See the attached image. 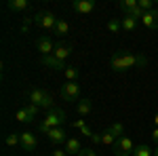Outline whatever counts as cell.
Returning a JSON list of instances; mask_svg holds the SVG:
<instances>
[{"instance_id": "33", "label": "cell", "mask_w": 158, "mask_h": 156, "mask_svg": "<svg viewBox=\"0 0 158 156\" xmlns=\"http://www.w3.org/2000/svg\"><path fill=\"white\" fill-rule=\"evenodd\" d=\"M85 124H86V122H85L82 118H80V120H76V122H74V127H76V129H82Z\"/></svg>"}, {"instance_id": "18", "label": "cell", "mask_w": 158, "mask_h": 156, "mask_svg": "<svg viewBox=\"0 0 158 156\" xmlns=\"http://www.w3.org/2000/svg\"><path fill=\"white\" fill-rule=\"evenodd\" d=\"M6 6H9L11 11H27V9H30V2H27V0H9Z\"/></svg>"}, {"instance_id": "11", "label": "cell", "mask_w": 158, "mask_h": 156, "mask_svg": "<svg viewBox=\"0 0 158 156\" xmlns=\"http://www.w3.org/2000/svg\"><path fill=\"white\" fill-rule=\"evenodd\" d=\"M141 23L146 25L148 30H158V9L143 13V17H141Z\"/></svg>"}, {"instance_id": "19", "label": "cell", "mask_w": 158, "mask_h": 156, "mask_svg": "<svg viewBox=\"0 0 158 156\" xmlns=\"http://www.w3.org/2000/svg\"><path fill=\"white\" fill-rule=\"evenodd\" d=\"M63 76H65V80H68V82H78L80 70H78V68H74V65H68V68H65V72H63Z\"/></svg>"}, {"instance_id": "29", "label": "cell", "mask_w": 158, "mask_h": 156, "mask_svg": "<svg viewBox=\"0 0 158 156\" xmlns=\"http://www.w3.org/2000/svg\"><path fill=\"white\" fill-rule=\"evenodd\" d=\"M51 156H68V152H65V148H55L51 152Z\"/></svg>"}, {"instance_id": "3", "label": "cell", "mask_w": 158, "mask_h": 156, "mask_svg": "<svg viewBox=\"0 0 158 156\" xmlns=\"http://www.w3.org/2000/svg\"><path fill=\"white\" fill-rule=\"evenodd\" d=\"M30 103L44 110H53V95L47 93L44 89H32L30 91Z\"/></svg>"}, {"instance_id": "13", "label": "cell", "mask_w": 158, "mask_h": 156, "mask_svg": "<svg viewBox=\"0 0 158 156\" xmlns=\"http://www.w3.org/2000/svg\"><path fill=\"white\" fill-rule=\"evenodd\" d=\"M70 55H72V47H68V44H63V42H59V44L55 47V51H53V57H57V59H61V61H65Z\"/></svg>"}, {"instance_id": "28", "label": "cell", "mask_w": 158, "mask_h": 156, "mask_svg": "<svg viewBox=\"0 0 158 156\" xmlns=\"http://www.w3.org/2000/svg\"><path fill=\"white\" fill-rule=\"evenodd\" d=\"M25 110H27L30 118L34 120V118H36V114H38V110H40V108H38V106H34V103H30V106H25Z\"/></svg>"}, {"instance_id": "17", "label": "cell", "mask_w": 158, "mask_h": 156, "mask_svg": "<svg viewBox=\"0 0 158 156\" xmlns=\"http://www.w3.org/2000/svg\"><path fill=\"white\" fill-rule=\"evenodd\" d=\"M120 23H122V32H133L135 27H137V23H139V19H133L129 15H122Z\"/></svg>"}, {"instance_id": "24", "label": "cell", "mask_w": 158, "mask_h": 156, "mask_svg": "<svg viewBox=\"0 0 158 156\" xmlns=\"http://www.w3.org/2000/svg\"><path fill=\"white\" fill-rule=\"evenodd\" d=\"M133 156H154V152H152L148 145H137L135 152H133Z\"/></svg>"}, {"instance_id": "22", "label": "cell", "mask_w": 158, "mask_h": 156, "mask_svg": "<svg viewBox=\"0 0 158 156\" xmlns=\"http://www.w3.org/2000/svg\"><path fill=\"white\" fill-rule=\"evenodd\" d=\"M6 145H11V148H15V145H21V135L19 133H11V135H6Z\"/></svg>"}, {"instance_id": "23", "label": "cell", "mask_w": 158, "mask_h": 156, "mask_svg": "<svg viewBox=\"0 0 158 156\" xmlns=\"http://www.w3.org/2000/svg\"><path fill=\"white\" fill-rule=\"evenodd\" d=\"M15 118L19 120V122H32V118H30V114H27V110H25V108H19V110H17Z\"/></svg>"}, {"instance_id": "34", "label": "cell", "mask_w": 158, "mask_h": 156, "mask_svg": "<svg viewBox=\"0 0 158 156\" xmlns=\"http://www.w3.org/2000/svg\"><path fill=\"white\" fill-rule=\"evenodd\" d=\"M152 139L158 144V127H154V131H152Z\"/></svg>"}, {"instance_id": "36", "label": "cell", "mask_w": 158, "mask_h": 156, "mask_svg": "<svg viewBox=\"0 0 158 156\" xmlns=\"http://www.w3.org/2000/svg\"><path fill=\"white\" fill-rule=\"evenodd\" d=\"M154 156H158V145H156V150H154Z\"/></svg>"}, {"instance_id": "21", "label": "cell", "mask_w": 158, "mask_h": 156, "mask_svg": "<svg viewBox=\"0 0 158 156\" xmlns=\"http://www.w3.org/2000/svg\"><path fill=\"white\" fill-rule=\"evenodd\" d=\"M57 36H68V32H70V25H68V21H63V19H59L57 21V25H55V30H53Z\"/></svg>"}, {"instance_id": "20", "label": "cell", "mask_w": 158, "mask_h": 156, "mask_svg": "<svg viewBox=\"0 0 158 156\" xmlns=\"http://www.w3.org/2000/svg\"><path fill=\"white\" fill-rule=\"evenodd\" d=\"M118 6H120V11L124 13V15H127V13L135 11V9L139 6V0H122V2L118 4Z\"/></svg>"}, {"instance_id": "12", "label": "cell", "mask_w": 158, "mask_h": 156, "mask_svg": "<svg viewBox=\"0 0 158 156\" xmlns=\"http://www.w3.org/2000/svg\"><path fill=\"white\" fill-rule=\"evenodd\" d=\"M47 137H49L51 144H63V141H68V137H65V129L63 127H55V129H51L47 133Z\"/></svg>"}, {"instance_id": "37", "label": "cell", "mask_w": 158, "mask_h": 156, "mask_svg": "<svg viewBox=\"0 0 158 156\" xmlns=\"http://www.w3.org/2000/svg\"><path fill=\"white\" fill-rule=\"evenodd\" d=\"M156 6H158V0H156Z\"/></svg>"}, {"instance_id": "30", "label": "cell", "mask_w": 158, "mask_h": 156, "mask_svg": "<svg viewBox=\"0 0 158 156\" xmlns=\"http://www.w3.org/2000/svg\"><path fill=\"white\" fill-rule=\"evenodd\" d=\"M78 156H97V154L93 152V148H82V152H80Z\"/></svg>"}, {"instance_id": "10", "label": "cell", "mask_w": 158, "mask_h": 156, "mask_svg": "<svg viewBox=\"0 0 158 156\" xmlns=\"http://www.w3.org/2000/svg\"><path fill=\"white\" fill-rule=\"evenodd\" d=\"M19 135H21V148H23L25 152H34V150H36V145H38L36 135H34V133H30V131H23V133H19Z\"/></svg>"}, {"instance_id": "26", "label": "cell", "mask_w": 158, "mask_h": 156, "mask_svg": "<svg viewBox=\"0 0 158 156\" xmlns=\"http://www.w3.org/2000/svg\"><path fill=\"white\" fill-rule=\"evenodd\" d=\"M110 131L114 133V135H116V137H118V139H120L122 137V133H124V127H122V122H114V124H112V127H108Z\"/></svg>"}, {"instance_id": "35", "label": "cell", "mask_w": 158, "mask_h": 156, "mask_svg": "<svg viewBox=\"0 0 158 156\" xmlns=\"http://www.w3.org/2000/svg\"><path fill=\"white\" fill-rule=\"evenodd\" d=\"M152 120H154V127H158V112L154 114V118H152Z\"/></svg>"}, {"instance_id": "4", "label": "cell", "mask_w": 158, "mask_h": 156, "mask_svg": "<svg viewBox=\"0 0 158 156\" xmlns=\"http://www.w3.org/2000/svg\"><path fill=\"white\" fill-rule=\"evenodd\" d=\"M57 17H55V13H51V11H42V13H38L36 17H34V23L38 25V27H42V30H55V25H57Z\"/></svg>"}, {"instance_id": "14", "label": "cell", "mask_w": 158, "mask_h": 156, "mask_svg": "<svg viewBox=\"0 0 158 156\" xmlns=\"http://www.w3.org/2000/svg\"><path fill=\"white\" fill-rule=\"evenodd\" d=\"M76 112H78L80 116H89V114L93 112V101L86 99V97H85V99H80V101L76 103Z\"/></svg>"}, {"instance_id": "5", "label": "cell", "mask_w": 158, "mask_h": 156, "mask_svg": "<svg viewBox=\"0 0 158 156\" xmlns=\"http://www.w3.org/2000/svg\"><path fill=\"white\" fill-rule=\"evenodd\" d=\"M135 148H137V145L133 144V139L122 135L120 139L116 141V145H114V156H131L135 152Z\"/></svg>"}, {"instance_id": "6", "label": "cell", "mask_w": 158, "mask_h": 156, "mask_svg": "<svg viewBox=\"0 0 158 156\" xmlns=\"http://www.w3.org/2000/svg\"><path fill=\"white\" fill-rule=\"evenodd\" d=\"M61 97L65 101H78L80 99V84L78 82H65L61 86Z\"/></svg>"}, {"instance_id": "32", "label": "cell", "mask_w": 158, "mask_h": 156, "mask_svg": "<svg viewBox=\"0 0 158 156\" xmlns=\"http://www.w3.org/2000/svg\"><path fill=\"white\" fill-rule=\"evenodd\" d=\"M91 141H93V144H101V133H93Z\"/></svg>"}, {"instance_id": "1", "label": "cell", "mask_w": 158, "mask_h": 156, "mask_svg": "<svg viewBox=\"0 0 158 156\" xmlns=\"http://www.w3.org/2000/svg\"><path fill=\"white\" fill-rule=\"evenodd\" d=\"M148 65V57L139 53H118L110 59V68L114 72H127L131 68H143Z\"/></svg>"}, {"instance_id": "31", "label": "cell", "mask_w": 158, "mask_h": 156, "mask_svg": "<svg viewBox=\"0 0 158 156\" xmlns=\"http://www.w3.org/2000/svg\"><path fill=\"white\" fill-rule=\"evenodd\" d=\"M80 133H82V135H85V137H93V131H91V129H89V127H82V129H80Z\"/></svg>"}, {"instance_id": "7", "label": "cell", "mask_w": 158, "mask_h": 156, "mask_svg": "<svg viewBox=\"0 0 158 156\" xmlns=\"http://www.w3.org/2000/svg\"><path fill=\"white\" fill-rule=\"evenodd\" d=\"M40 63L44 65V68H49V70H55V72H65V61L57 59V57H53V55H42L40 57Z\"/></svg>"}, {"instance_id": "9", "label": "cell", "mask_w": 158, "mask_h": 156, "mask_svg": "<svg viewBox=\"0 0 158 156\" xmlns=\"http://www.w3.org/2000/svg\"><path fill=\"white\" fill-rule=\"evenodd\" d=\"M55 47H57V44H55L49 36H40L36 40V51H40V55H53Z\"/></svg>"}, {"instance_id": "15", "label": "cell", "mask_w": 158, "mask_h": 156, "mask_svg": "<svg viewBox=\"0 0 158 156\" xmlns=\"http://www.w3.org/2000/svg\"><path fill=\"white\" fill-rule=\"evenodd\" d=\"M65 152L68 154H80L82 152V145H80V139H76V137H70L68 141H65Z\"/></svg>"}, {"instance_id": "8", "label": "cell", "mask_w": 158, "mask_h": 156, "mask_svg": "<svg viewBox=\"0 0 158 156\" xmlns=\"http://www.w3.org/2000/svg\"><path fill=\"white\" fill-rule=\"evenodd\" d=\"M95 0H74L72 2V9L76 13H80V15H89V13L95 11Z\"/></svg>"}, {"instance_id": "25", "label": "cell", "mask_w": 158, "mask_h": 156, "mask_svg": "<svg viewBox=\"0 0 158 156\" xmlns=\"http://www.w3.org/2000/svg\"><path fill=\"white\" fill-rule=\"evenodd\" d=\"M108 30H110V32H114V34L120 32V30H122L120 19H110V21H108Z\"/></svg>"}, {"instance_id": "2", "label": "cell", "mask_w": 158, "mask_h": 156, "mask_svg": "<svg viewBox=\"0 0 158 156\" xmlns=\"http://www.w3.org/2000/svg\"><path fill=\"white\" fill-rule=\"evenodd\" d=\"M65 112L63 110H57V108H53L47 112V118L42 120L40 124H38V129L42 133H49L51 129H55V127H65Z\"/></svg>"}, {"instance_id": "16", "label": "cell", "mask_w": 158, "mask_h": 156, "mask_svg": "<svg viewBox=\"0 0 158 156\" xmlns=\"http://www.w3.org/2000/svg\"><path fill=\"white\" fill-rule=\"evenodd\" d=\"M116 141H118V137H116L114 133L110 131V129H106V131L101 133V145H108V148H114V145H116Z\"/></svg>"}, {"instance_id": "27", "label": "cell", "mask_w": 158, "mask_h": 156, "mask_svg": "<svg viewBox=\"0 0 158 156\" xmlns=\"http://www.w3.org/2000/svg\"><path fill=\"white\" fill-rule=\"evenodd\" d=\"M139 9H141L143 13L154 11V2H152V0H139Z\"/></svg>"}]
</instances>
